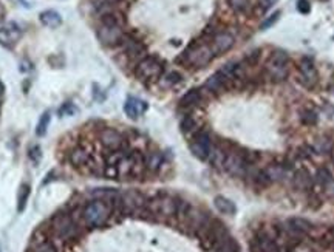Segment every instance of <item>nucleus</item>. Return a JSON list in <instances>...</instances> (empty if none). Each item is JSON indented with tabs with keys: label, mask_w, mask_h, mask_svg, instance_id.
Instances as JSON below:
<instances>
[{
	"label": "nucleus",
	"mask_w": 334,
	"mask_h": 252,
	"mask_svg": "<svg viewBox=\"0 0 334 252\" xmlns=\"http://www.w3.org/2000/svg\"><path fill=\"white\" fill-rule=\"evenodd\" d=\"M47 232L61 249L65 245L76 243L85 232V227L73 218L70 211H57L47 224Z\"/></svg>",
	"instance_id": "obj_1"
},
{
	"label": "nucleus",
	"mask_w": 334,
	"mask_h": 252,
	"mask_svg": "<svg viewBox=\"0 0 334 252\" xmlns=\"http://www.w3.org/2000/svg\"><path fill=\"white\" fill-rule=\"evenodd\" d=\"M111 218V204L104 200H91L82 208V223L88 229L106 226Z\"/></svg>",
	"instance_id": "obj_2"
},
{
	"label": "nucleus",
	"mask_w": 334,
	"mask_h": 252,
	"mask_svg": "<svg viewBox=\"0 0 334 252\" xmlns=\"http://www.w3.org/2000/svg\"><path fill=\"white\" fill-rule=\"evenodd\" d=\"M164 68L163 64H161L156 57L153 56H147L144 59H141L138 62L136 68H135V74L136 77L143 82H155L163 74Z\"/></svg>",
	"instance_id": "obj_3"
},
{
	"label": "nucleus",
	"mask_w": 334,
	"mask_h": 252,
	"mask_svg": "<svg viewBox=\"0 0 334 252\" xmlns=\"http://www.w3.org/2000/svg\"><path fill=\"white\" fill-rule=\"evenodd\" d=\"M215 57L211 43H193L192 47L184 53V59L193 67H206Z\"/></svg>",
	"instance_id": "obj_4"
},
{
	"label": "nucleus",
	"mask_w": 334,
	"mask_h": 252,
	"mask_svg": "<svg viewBox=\"0 0 334 252\" xmlns=\"http://www.w3.org/2000/svg\"><path fill=\"white\" fill-rule=\"evenodd\" d=\"M121 200H122L124 215H140L141 216V214H144L147 197L143 195L141 192H138V190L124 192V193H121Z\"/></svg>",
	"instance_id": "obj_5"
},
{
	"label": "nucleus",
	"mask_w": 334,
	"mask_h": 252,
	"mask_svg": "<svg viewBox=\"0 0 334 252\" xmlns=\"http://www.w3.org/2000/svg\"><path fill=\"white\" fill-rule=\"evenodd\" d=\"M288 61H290V57H288V53L282 51V50H277L274 51L269 57L268 61V72L272 77V81L279 82V81H283L288 74Z\"/></svg>",
	"instance_id": "obj_6"
},
{
	"label": "nucleus",
	"mask_w": 334,
	"mask_h": 252,
	"mask_svg": "<svg viewBox=\"0 0 334 252\" xmlns=\"http://www.w3.org/2000/svg\"><path fill=\"white\" fill-rule=\"evenodd\" d=\"M212 148V141H211V135L206 130H198L193 135V138L190 141V152L193 153V156H197L201 161H206L209 158Z\"/></svg>",
	"instance_id": "obj_7"
},
{
	"label": "nucleus",
	"mask_w": 334,
	"mask_h": 252,
	"mask_svg": "<svg viewBox=\"0 0 334 252\" xmlns=\"http://www.w3.org/2000/svg\"><path fill=\"white\" fill-rule=\"evenodd\" d=\"M30 252H61V249L48 237L47 229L43 231V227H40L33 234V245Z\"/></svg>",
	"instance_id": "obj_8"
},
{
	"label": "nucleus",
	"mask_w": 334,
	"mask_h": 252,
	"mask_svg": "<svg viewBox=\"0 0 334 252\" xmlns=\"http://www.w3.org/2000/svg\"><path fill=\"white\" fill-rule=\"evenodd\" d=\"M68 163L80 172L84 169H87L90 172L91 166L95 164L93 156L90 155V152L85 147H74L73 150H70V153H68Z\"/></svg>",
	"instance_id": "obj_9"
},
{
	"label": "nucleus",
	"mask_w": 334,
	"mask_h": 252,
	"mask_svg": "<svg viewBox=\"0 0 334 252\" xmlns=\"http://www.w3.org/2000/svg\"><path fill=\"white\" fill-rule=\"evenodd\" d=\"M223 169L227 172L229 175H232V177H243L246 174L248 164H246L245 158H243V155H241V153L231 152V153L226 155Z\"/></svg>",
	"instance_id": "obj_10"
},
{
	"label": "nucleus",
	"mask_w": 334,
	"mask_h": 252,
	"mask_svg": "<svg viewBox=\"0 0 334 252\" xmlns=\"http://www.w3.org/2000/svg\"><path fill=\"white\" fill-rule=\"evenodd\" d=\"M101 144L107 148V150H119V148H127L124 136L114 129H104L101 132Z\"/></svg>",
	"instance_id": "obj_11"
},
{
	"label": "nucleus",
	"mask_w": 334,
	"mask_h": 252,
	"mask_svg": "<svg viewBox=\"0 0 334 252\" xmlns=\"http://www.w3.org/2000/svg\"><path fill=\"white\" fill-rule=\"evenodd\" d=\"M298 72H300V82L305 87L311 88L317 84L319 74H317V70H316L313 61H311L309 57H303L300 61V64H298Z\"/></svg>",
	"instance_id": "obj_12"
},
{
	"label": "nucleus",
	"mask_w": 334,
	"mask_h": 252,
	"mask_svg": "<svg viewBox=\"0 0 334 252\" xmlns=\"http://www.w3.org/2000/svg\"><path fill=\"white\" fill-rule=\"evenodd\" d=\"M234 42H235V39H234V36L231 33L222 31V33L214 34V37L211 40V48H212L214 54L218 56V54H223V53L231 50Z\"/></svg>",
	"instance_id": "obj_13"
},
{
	"label": "nucleus",
	"mask_w": 334,
	"mask_h": 252,
	"mask_svg": "<svg viewBox=\"0 0 334 252\" xmlns=\"http://www.w3.org/2000/svg\"><path fill=\"white\" fill-rule=\"evenodd\" d=\"M99 40L107 45V47H116V45L122 43L124 40V34L121 31V27H101L98 31Z\"/></svg>",
	"instance_id": "obj_14"
},
{
	"label": "nucleus",
	"mask_w": 334,
	"mask_h": 252,
	"mask_svg": "<svg viewBox=\"0 0 334 252\" xmlns=\"http://www.w3.org/2000/svg\"><path fill=\"white\" fill-rule=\"evenodd\" d=\"M20 39V30L11 24L8 27L0 28V45L5 48H13Z\"/></svg>",
	"instance_id": "obj_15"
},
{
	"label": "nucleus",
	"mask_w": 334,
	"mask_h": 252,
	"mask_svg": "<svg viewBox=\"0 0 334 252\" xmlns=\"http://www.w3.org/2000/svg\"><path fill=\"white\" fill-rule=\"evenodd\" d=\"M146 110H147V104L138 98L130 96V98H127V101H125V104H124V111L130 119H138Z\"/></svg>",
	"instance_id": "obj_16"
},
{
	"label": "nucleus",
	"mask_w": 334,
	"mask_h": 252,
	"mask_svg": "<svg viewBox=\"0 0 334 252\" xmlns=\"http://www.w3.org/2000/svg\"><path fill=\"white\" fill-rule=\"evenodd\" d=\"M227 87H229V81H227V79L223 74L218 73V72L215 74H212L206 81V84H204V88L209 90L211 93H215V95L217 93H222V91H224Z\"/></svg>",
	"instance_id": "obj_17"
},
{
	"label": "nucleus",
	"mask_w": 334,
	"mask_h": 252,
	"mask_svg": "<svg viewBox=\"0 0 334 252\" xmlns=\"http://www.w3.org/2000/svg\"><path fill=\"white\" fill-rule=\"evenodd\" d=\"M39 19H40V24L45 25V27H48V28H57V27H59V25L62 24V17H61V14L57 13V11H54V9L42 11L40 16H39Z\"/></svg>",
	"instance_id": "obj_18"
},
{
	"label": "nucleus",
	"mask_w": 334,
	"mask_h": 252,
	"mask_svg": "<svg viewBox=\"0 0 334 252\" xmlns=\"http://www.w3.org/2000/svg\"><path fill=\"white\" fill-rule=\"evenodd\" d=\"M293 182H294V186L297 189H300V190H308V189L313 187V178H311V175L308 174L305 169L296 172V175L293 178Z\"/></svg>",
	"instance_id": "obj_19"
},
{
	"label": "nucleus",
	"mask_w": 334,
	"mask_h": 252,
	"mask_svg": "<svg viewBox=\"0 0 334 252\" xmlns=\"http://www.w3.org/2000/svg\"><path fill=\"white\" fill-rule=\"evenodd\" d=\"M122 43H124V51H125V54H127L129 57H133V59L144 53V45L141 42L135 40V39L124 37Z\"/></svg>",
	"instance_id": "obj_20"
},
{
	"label": "nucleus",
	"mask_w": 334,
	"mask_h": 252,
	"mask_svg": "<svg viewBox=\"0 0 334 252\" xmlns=\"http://www.w3.org/2000/svg\"><path fill=\"white\" fill-rule=\"evenodd\" d=\"M286 226L291 229V231H294V232H297V234H300V235H303V234H308L311 229H313V224H311L308 220H305V218H290L286 221Z\"/></svg>",
	"instance_id": "obj_21"
},
{
	"label": "nucleus",
	"mask_w": 334,
	"mask_h": 252,
	"mask_svg": "<svg viewBox=\"0 0 334 252\" xmlns=\"http://www.w3.org/2000/svg\"><path fill=\"white\" fill-rule=\"evenodd\" d=\"M214 204H215L217 211L220 212V214H226V215H234V214H235V211H237L235 204H234V203H232L231 200H227L226 197H222V195L215 197V200H214Z\"/></svg>",
	"instance_id": "obj_22"
},
{
	"label": "nucleus",
	"mask_w": 334,
	"mask_h": 252,
	"mask_svg": "<svg viewBox=\"0 0 334 252\" xmlns=\"http://www.w3.org/2000/svg\"><path fill=\"white\" fill-rule=\"evenodd\" d=\"M164 163V158L159 152H150L148 155L144 156V164H146V169L150 170V172H156L161 169Z\"/></svg>",
	"instance_id": "obj_23"
},
{
	"label": "nucleus",
	"mask_w": 334,
	"mask_h": 252,
	"mask_svg": "<svg viewBox=\"0 0 334 252\" xmlns=\"http://www.w3.org/2000/svg\"><path fill=\"white\" fill-rule=\"evenodd\" d=\"M226 152L223 150L222 147H217V145H212L211 148V153H209V163L211 166H214L215 169H223V164H224V159H226Z\"/></svg>",
	"instance_id": "obj_24"
},
{
	"label": "nucleus",
	"mask_w": 334,
	"mask_h": 252,
	"mask_svg": "<svg viewBox=\"0 0 334 252\" xmlns=\"http://www.w3.org/2000/svg\"><path fill=\"white\" fill-rule=\"evenodd\" d=\"M288 170H290V166H285V164H271L266 170V175L269 177L271 181H280L283 180V177H286Z\"/></svg>",
	"instance_id": "obj_25"
},
{
	"label": "nucleus",
	"mask_w": 334,
	"mask_h": 252,
	"mask_svg": "<svg viewBox=\"0 0 334 252\" xmlns=\"http://www.w3.org/2000/svg\"><path fill=\"white\" fill-rule=\"evenodd\" d=\"M201 101V91L200 88H190L186 95L181 98V106L183 107H193Z\"/></svg>",
	"instance_id": "obj_26"
},
{
	"label": "nucleus",
	"mask_w": 334,
	"mask_h": 252,
	"mask_svg": "<svg viewBox=\"0 0 334 252\" xmlns=\"http://www.w3.org/2000/svg\"><path fill=\"white\" fill-rule=\"evenodd\" d=\"M30 193H31V187L30 184H22L19 187V193H17V212L22 214L27 208V203H28V198H30Z\"/></svg>",
	"instance_id": "obj_27"
},
{
	"label": "nucleus",
	"mask_w": 334,
	"mask_h": 252,
	"mask_svg": "<svg viewBox=\"0 0 334 252\" xmlns=\"http://www.w3.org/2000/svg\"><path fill=\"white\" fill-rule=\"evenodd\" d=\"M50 119H51V116H50V113H48V111H47V113H43L42 116H40V119H39V122H37V127H36V135L39 136V138H42V136L47 135Z\"/></svg>",
	"instance_id": "obj_28"
},
{
	"label": "nucleus",
	"mask_w": 334,
	"mask_h": 252,
	"mask_svg": "<svg viewBox=\"0 0 334 252\" xmlns=\"http://www.w3.org/2000/svg\"><path fill=\"white\" fill-rule=\"evenodd\" d=\"M101 24H102V27L113 28V27H121V20H119L118 14L106 13V14H102V17H101Z\"/></svg>",
	"instance_id": "obj_29"
},
{
	"label": "nucleus",
	"mask_w": 334,
	"mask_h": 252,
	"mask_svg": "<svg viewBox=\"0 0 334 252\" xmlns=\"http://www.w3.org/2000/svg\"><path fill=\"white\" fill-rule=\"evenodd\" d=\"M317 113L314 111V110H303L302 111V114H300V121L305 124V125H314V124H317Z\"/></svg>",
	"instance_id": "obj_30"
},
{
	"label": "nucleus",
	"mask_w": 334,
	"mask_h": 252,
	"mask_svg": "<svg viewBox=\"0 0 334 252\" xmlns=\"http://www.w3.org/2000/svg\"><path fill=\"white\" fill-rule=\"evenodd\" d=\"M333 178H331V174L328 172V169H325V167H322V169H319L317 170V175H316V181L319 182V184L322 186V187H325L328 182L331 181Z\"/></svg>",
	"instance_id": "obj_31"
},
{
	"label": "nucleus",
	"mask_w": 334,
	"mask_h": 252,
	"mask_svg": "<svg viewBox=\"0 0 334 252\" xmlns=\"http://www.w3.org/2000/svg\"><path fill=\"white\" fill-rule=\"evenodd\" d=\"M227 2L238 13H245L249 6V0H227Z\"/></svg>",
	"instance_id": "obj_32"
},
{
	"label": "nucleus",
	"mask_w": 334,
	"mask_h": 252,
	"mask_svg": "<svg viewBox=\"0 0 334 252\" xmlns=\"http://www.w3.org/2000/svg\"><path fill=\"white\" fill-rule=\"evenodd\" d=\"M280 14H282L280 11H275L274 14H271V16H269L268 19H264V20L261 22L260 28H261V30H268V28H271V27H272V25L275 24V22H277V20L280 19Z\"/></svg>",
	"instance_id": "obj_33"
},
{
	"label": "nucleus",
	"mask_w": 334,
	"mask_h": 252,
	"mask_svg": "<svg viewBox=\"0 0 334 252\" xmlns=\"http://www.w3.org/2000/svg\"><path fill=\"white\" fill-rule=\"evenodd\" d=\"M28 156L34 164H39L42 159V148L39 145H33L28 152Z\"/></svg>",
	"instance_id": "obj_34"
},
{
	"label": "nucleus",
	"mask_w": 334,
	"mask_h": 252,
	"mask_svg": "<svg viewBox=\"0 0 334 252\" xmlns=\"http://www.w3.org/2000/svg\"><path fill=\"white\" fill-rule=\"evenodd\" d=\"M195 129V121H193V118H190V116H186L183 121H181V130L184 132V133H187V132H190V130H193Z\"/></svg>",
	"instance_id": "obj_35"
},
{
	"label": "nucleus",
	"mask_w": 334,
	"mask_h": 252,
	"mask_svg": "<svg viewBox=\"0 0 334 252\" xmlns=\"http://www.w3.org/2000/svg\"><path fill=\"white\" fill-rule=\"evenodd\" d=\"M297 11L302 14H308L311 11V3L308 2V0H297Z\"/></svg>",
	"instance_id": "obj_36"
},
{
	"label": "nucleus",
	"mask_w": 334,
	"mask_h": 252,
	"mask_svg": "<svg viewBox=\"0 0 334 252\" xmlns=\"http://www.w3.org/2000/svg\"><path fill=\"white\" fill-rule=\"evenodd\" d=\"M77 110H76V107L73 104H65V106H62L59 108V114H61V116H70V114H73Z\"/></svg>",
	"instance_id": "obj_37"
},
{
	"label": "nucleus",
	"mask_w": 334,
	"mask_h": 252,
	"mask_svg": "<svg viewBox=\"0 0 334 252\" xmlns=\"http://www.w3.org/2000/svg\"><path fill=\"white\" fill-rule=\"evenodd\" d=\"M181 74L180 73H177V72H172V73H169L167 76H166V81L170 84V85H174V84H178V82H181Z\"/></svg>",
	"instance_id": "obj_38"
},
{
	"label": "nucleus",
	"mask_w": 334,
	"mask_h": 252,
	"mask_svg": "<svg viewBox=\"0 0 334 252\" xmlns=\"http://www.w3.org/2000/svg\"><path fill=\"white\" fill-rule=\"evenodd\" d=\"M274 3V0H259V5L261 11H268Z\"/></svg>",
	"instance_id": "obj_39"
},
{
	"label": "nucleus",
	"mask_w": 334,
	"mask_h": 252,
	"mask_svg": "<svg viewBox=\"0 0 334 252\" xmlns=\"http://www.w3.org/2000/svg\"><path fill=\"white\" fill-rule=\"evenodd\" d=\"M259 56H260V51H259V50L252 51V54H251V56H248V62H249V64H256V62H257V59H259Z\"/></svg>",
	"instance_id": "obj_40"
},
{
	"label": "nucleus",
	"mask_w": 334,
	"mask_h": 252,
	"mask_svg": "<svg viewBox=\"0 0 334 252\" xmlns=\"http://www.w3.org/2000/svg\"><path fill=\"white\" fill-rule=\"evenodd\" d=\"M324 189H325V192L328 193V195H334V181L331 180V181L328 182V184H327Z\"/></svg>",
	"instance_id": "obj_41"
},
{
	"label": "nucleus",
	"mask_w": 334,
	"mask_h": 252,
	"mask_svg": "<svg viewBox=\"0 0 334 252\" xmlns=\"http://www.w3.org/2000/svg\"><path fill=\"white\" fill-rule=\"evenodd\" d=\"M3 91H5V85L2 81H0V95H3Z\"/></svg>",
	"instance_id": "obj_42"
},
{
	"label": "nucleus",
	"mask_w": 334,
	"mask_h": 252,
	"mask_svg": "<svg viewBox=\"0 0 334 252\" xmlns=\"http://www.w3.org/2000/svg\"><path fill=\"white\" fill-rule=\"evenodd\" d=\"M0 252H2V251H0Z\"/></svg>",
	"instance_id": "obj_43"
}]
</instances>
